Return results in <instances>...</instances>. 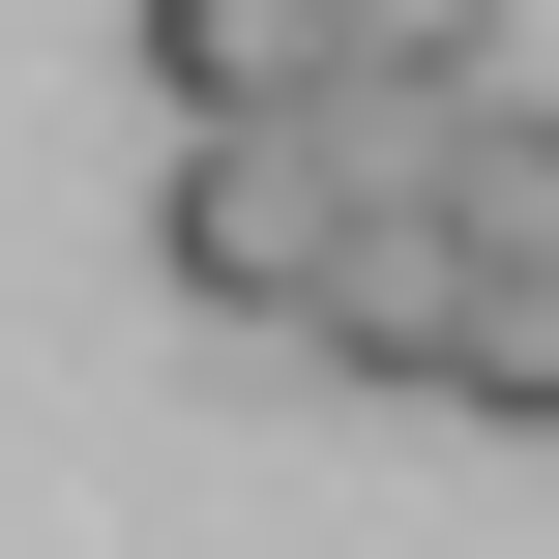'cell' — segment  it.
<instances>
[{"mask_svg": "<svg viewBox=\"0 0 559 559\" xmlns=\"http://www.w3.org/2000/svg\"><path fill=\"white\" fill-rule=\"evenodd\" d=\"M442 324H472V236H442V206H354V236H324V295H295V354H324V383H442Z\"/></svg>", "mask_w": 559, "mask_h": 559, "instance_id": "2", "label": "cell"}, {"mask_svg": "<svg viewBox=\"0 0 559 559\" xmlns=\"http://www.w3.org/2000/svg\"><path fill=\"white\" fill-rule=\"evenodd\" d=\"M442 413L559 442V265H472V324H442Z\"/></svg>", "mask_w": 559, "mask_h": 559, "instance_id": "4", "label": "cell"}, {"mask_svg": "<svg viewBox=\"0 0 559 559\" xmlns=\"http://www.w3.org/2000/svg\"><path fill=\"white\" fill-rule=\"evenodd\" d=\"M354 88H501V0H354Z\"/></svg>", "mask_w": 559, "mask_h": 559, "instance_id": "5", "label": "cell"}, {"mask_svg": "<svg viewBox=\"0 0 559 559\" xmlns=\"http://www.w3.org/2000/svg\"><path fill=\"white\" fill-rule=\"evenodd\" d=\"M118 29H147L177 118H324L354 88V0H118Z\"/></svg>", "mask_w": 559, "mask_h": 559, "instance_id": "3", "label": "cell"}, {"mask_svg": "<svg viewBox=\"0 0 559 559\" xmlns=\"http://www.w3.org/2000/svg\"><path fill=\"white\" fill-rule=\"evenodd\" d=\"M324 236H354V147H324V118H177V177H147V265H177L206 324H265V354H295Z\"/></svg>", "mask_w": 559, "mask_h": 559, "instance_id": "1", "label": "cell"}]
</instances>
